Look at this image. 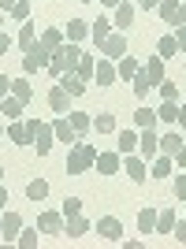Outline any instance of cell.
I'll return each mask as SVG.
<instances>
[{"instance_id":"2","label":"cell","mask_w":186,"mask_h":249,"mask_svg":"<svg viewBox=\"0 0 186 249\" xmlns=\"http://www.w3.org/2000/svg\"><path fill=\"white\" fill-rule=\"evenodd\" d=\"M93 164H97V149L74 142L67 153V175H86V171H93Z\"/></svg>"},{"instance_id":"29","label":"cell","mask_w":186,"mask_h":249,"mask_svg":"<svg viewBox=\"0 0 186 249\" xmlns=\"http://www.w3.org/2000/svg\"><path fill=\"white\" fill-rule=\"evenodd\" d=\"M108 34H112V22H108V19H93V22H90V37H93V45H101Z\"/></svg>"},{"instance_id":"39","label":"cell","mask_w":186,"mask_h":249,"mask_svg":"<svg viewBox=\"0 0 186 249\" xmlns=\"http://www.w3.org/2000/svg\"><path fill=\"white\" fill-rule=\"evenodd\" d=\"M134 126H138V130L156 126V112H153V108H138V112H134Z\"/></svg>"},{"instance_id":"6","label":"cell","mask_w":186,"mask_h":249,"mask_svg":"<svg viewBox=\"0 0 186 249\" xmlns=\"http://www.w3.org/2000/svg\"><path fill=\"white\" fill-rule=\"evenodd\" d=\"M123 171H127V178H130V182H138V186H142L145 178H149V160H142L138 153H127V156H123Z\"/></svg>"},{"instance_id":"14","label":"cell","mask_w":186,"mask_h":249,"mask_svg":"<svg viewBox=\"0 0 186 249\" xmlns=\"http://www.w3.org/2000/svg\"><path fill=\"white\" fill-rule=\"evenodd\" d=\"M52 134H56V142H60V145H74V142H78V134H74V126H71V119H67V115L52 119Z\"/></svg>"},{"instance_id":"18","label":"cell","mask_w":186,"mask_h":249,"mask_svg":"<svg viewBox=\"0 0 186 249\" xmlns=\"http://www.w3.org/2000/svg\"><path fill=\"white\" fill-rule=\"evenodd\" d=\"M63 37H67V41H78V45H82L86 37H90V22H86V19H71L67 26H63Z\"/></svg>"},{"instance_id":"51","label":"cell","mask_w":186,"mask_h":249,"mask_svg":"<svg viewBox=\"0 0 186 249\" xmlns=\"http://www.w3.org/2000/svg\"><path fill=\"white\" fill-rule=\"evenodd\" d=\"M11 49V37H8V34H4V30H0V56H4V52H8Z\"/></svg>"},{"instance_id":"4","label":"cell","mask_w":186,"mask_h":249,"mask_svg":"<svg viewBox=\"0 0 186 249\" xmlns=\"http://www.w3.org/2000/svg\"><path fill=\"white\" fill-rule=\"evenodd\" d=\"M49 60H52V52L37 41V45H30V49H26V56H22V71H26V74L45 71V67H49Z\"/></svg>"},{"instance_id":"17","label":"cell","mask_w":186,"mask_h":249,"mask_svg":"<svg viewBox=\"0 0 186 249\" xmlns=\"http://www.w3.org/2000/svg\"><path fill=\"white\" fill-rule=\"evenodd\" d=\"M63 234L67 238H82V234H90V219L78 212V216H71V219H63Z\"/></svg>"},{"instance_id":"58","label":"cell","mask_w":186,"mask_h":249,"mask_svg":"<svg viewBox=\"0 0 186 249\" xmlns=\"http://www.w3.org/2000/svg\"><path fill=\"white\" fill-rule=\"evenodd\" d=\"M0 182H4V167H0Z\"/></svg>"},{"instance_id":"19","label":"cell","mask_w":186,"mask_h":249,"mask_svg":"<svg viewBox=\"0 0 186 249\" xmlns=\"http://www.w3.org/2000/svg\"><path fill=\"white\" fill-rule=\"evenodd\" d=\"M138 67H142V63H138L134 56H119V60H115V74H119L123 82H130V78H134Z\"/></svg>"},{"instance_id":"52","label":"cell","mask_w":186,"mask_h":249,"mask_svg":"<svg viewBox=\"0 0 186 249\" xmlns=\"http://www.w3.org/2000/svg\"><path fill=\"white\" fill-rule=\"evenodd\" d=\"M156 4H160V0H138V8H145V11H153Z\"/></svg>"},{"instance_id":"56","label":"cell","mask_w":186,"mask_h":249,"mask_svg":"<svg viewBox=\"0 0 186 249\" xmlns=\"http://www.w3.org/2000/svg\"><path fill=\"white\" fill-rule=\"evenodd\" d=\"M101 4H104V8H115V4H119V0H101Z\"/></svg>"},{"instance_id":"44","label":"cell","mask_w":186,"mask_h":249,"mask_svg":"<svg viewBox=\"0 0 186 249\" xmlns=\"http://www.w3.org/2000/svg\"><path fill=\"white\" fill-rule=\"evenodd\" d=\"M60 212H63V219L78 216V212H82V201H78V197H67V201H63V208H60Z\"/></svg>"},{"instance_id":"24","label":"cell","mask_w":186,"mask_h":249,"mask_svg":"<svg viewBox=\"0 0 186 249\" xmlns=\"http://www.w3.org/2000/svg\"><path fill=\"white\" fill-rule=\"evenodd\" d=\"M67 119H71V126H74V134H78V138L93 126V115L90 112H67Z\"/></svg>"},{"instance_id":"9","label":"cell","mask_w":186,"mask_h":249,"mask_svg":"<svg viewBox=\"0 0 186 249\" xmlns=\"http://www.w3.org/2000/svg\"><path fill=\"white\" fill-rule=\"evenodd\" d=\"M97 171H101V175H119V171H123V153H119V149H115V153H97Z\"/></svg>"},{"instance_id":"8","label":"cell","mask_w":186,"mask_h":249,"mask_svg":"<svg viewBox=\"0 0 186 249\" xmlns=\"http://www.w3.org/2000/svg\"><path fill=\"white\" fill-rule=\"evenodd\" d=\"M97 234H101L104 242H123V219L101 216V219H97Z\"/></svg>"},{"instance_id":"22","label":"cell","mask_w":186,"mask_h":249,"mask_svg":"<svg viewBox=\"0 0 186 249\" xmlns=\"http://www.w3.org/2000/svg\"><path fill=\"white\" fill-rule=\"evenodd\" d=\"M130 86H134V93L142 97V101H145V97H149V93H153V89H156V86L149 82V74H145V67H138V74H134V78H130Z\"/></svg>"},{"instance_id":"21","label":"cell","mask_w":186,"mask_h":249,"mask_svg":"<svg viewBox=\"0 0 186 249\" xmlns=\"http://www.w3.org/2000/svg\"><path fill=\"white\" fill-rule=\"evenodd\" d=\"M149 164H153V178H164V175H171V167H175V160H171L167 153H156L153 160H149Z\"/></svg>"},{"instance_id":"55","label":"cell","mask_w":186,"mask_h":249,"mask_svg":"<svg viewBox=\"0 0 186 249\" xmlns=\"http://www.w3.org/2000/svg\"><path fill=\"white\" fill-rule=\"evenodd\" d=\"M15 4H19V0H0V8H4V11H11Z\"/></svg>"},{"instance_id":"34","label":"cell","mask_w":186,"mask_h":249,"mask_svg":"<svg viewBox=\"0 0 186 249\" xmlns=\"http://www.w3.org/2000/svg\"><path fill=\"white\" fill-rule=\"evenodd\" d=\"M138 231H142V234H153L156 231V212L153 208H142V212H138Z\"/></svg>"},{"instance_id":"31","label":"cell","mask_w":186,"mask_h":249,"mask_svg":"<svg viewBox=\"0 0 186 249\" xmlns=\"http://www.w3.org/2000/svg\"><path fill=\"white\" fill-rule=\"evenodd\" d=\"M11 97H19V101H26V104H30V97H34V86L26 82V78H11Z\"/></svg>"},{"instance_id":"3","label":"cell","mask_w":186,"mask_h":249,"mask_svg":"<svg viewBox=\"0 0 186 249\" xmlns=\"http://www.w3.org/2000/svg\"><path fill=\"white\" fill-rule=\"evenodd\" d=\"M26 130H30V145L37 156H49L52 145H56V134H52V123H41V119H26Z\"/></svg>"},{"instance_id":"33","label":"cell","mask_w":186,"mask_h":249,"mask_svg":"<svg viewBox=\"0 0 186 249\" xmlns=\"http://www.w3.org/2000/svg\"><path fill=\"white\" fill-rule=\"evenodd\" d=\"M45 194H49V182H45V178H30V182H26V197L30 201H45Z\"/></svg>"},{"instance_id":"10","label":"cell","mask_w":186,"mask_h":249,"mask_svg":"<svg viewBox=\"0 0 186 249\" xmlns=\"http://www.w3.org/2000/svg\"><path fill=\"white\" fill-rule=\"evenodd\" d=\"M101 52L108 56V60H119V56H127V37H123V30L108 34V37L101 41Z\"/></svg>"},{"instance_id":"54","label":"cell","mask_w":186,"mask_h":249,"mask_svg":"<svg viewBox=\"0 0 186 249\" xmlns=\"http://www.w3.org/2000/svg\"><path fill=\"white\" fill-rule=\"evenodd\" d=\"M4 205H8V190H4V182H0V212H4Z\"/></svg>"},{"instance_id":"35","label":"cell","mask_w":186,"mask_h":249,"mask_svg":"<svg viewBox=\"0 0 186 249\" xmlns=\"http://www.w3.org/2000/svg\"><path fill=\"white\" fill-rule=\"evenodd\" d=\"M74 71L82 74L86 82H93V71H97V56H90V52H82V60H78V67Z\"/></svg>"},{"instance_id":"47","label":"cell","mask_w":186,"mask_h":249,"mask_svg":"<svg viewBox=\"0 0 186 249\" xmlns=\"http://www.w3.org/2000/svg\"><path fill=\"white\" fill-rule=\"evenodd\" d=\"M171 234H175V242H179V246H186V219H179Z\"/></svg>"},{"instance_id":"37","label":"cell","mask_w":186,"mask_h":249,"mask_svg":"<svg viewBox=\"0 0 186 249\" xmlns=\"http://www.w3.org/2000/svg\"><path fill=\"white\" fill-rule=\"evenodd\" d=\"M37 234H41V231L22 227V231H19V238H15V246H19V249H37Z\"/></svg>"},{"instance_id":"57","label":"cell","mask_w":186,"mask_h":249,"mask_svg":"<svg viewBox=\"0 0 186 249\" xmlns=\"http://www.w3.org/2000/svg\"><path fill=\"white\" fill-rule=\"evenodd\" d=\"M0 30H4V8H0Z\"/></svg>"},{"instance_id":"1","label":"cell","mask_w":186,"mask_h":249,"mask_svg":"<svg viewBox=\"0 0 186 249\" xmlns=\"http://www.w3.org/2000/svg\"><path fill=\"white\" fill-rule=\"evenodd\" d=\"M78 60H82V45H78V41H63L60 49H52V60H49L45 71H49L52 78H60L63 71H74Z\"/></svg>"},{"instance_id":"16","label":"cell","mask_w":186,"mask_h":249,"mask_svg":"<svg viewBox=\"0 0 186 249\" xmlns=\"http://www.w3.org/2000/svg\"><path fill=\"white\" fill-rule=\"evenodd\" d=\"M119 74H115V60H97V71H93V82L97 86H112Z\"/></svg>"},{"instance_id":"38","label":"cell","mask_w":186,"mask_h":249,"mask_svg":"<svg viewBox=\"0 0 186 249\" xmlns=\"http://www.w3.org/2000/svg\"><path fill=\"white\" fill-rule=\"evenodd\" d=\"M179 4H183V0H160V4H156V11H160V19H164L167 26H171V19H175Z\"/></svg>"},{"instance_id":"60","label":"cell","mask_w":186,"mask_h":249,"mask_svg":"<svg viewBox=\"0 0 186 249\" xmlns=\"http://www.w3.org/2000/svg\"><path fill=\"white\" fill-rule=\"evenodd\" d=\"M82 4H93V0H82Z\"/></svg>"},{"instance_id":"49","label":"cell","mask_w":186,"mask_h":249,"mask_svg":"<svg viewBox=\"0 0 186 249\" xmlns=\"http://www.w3.org/2000/svg\"><path fill=\"white\" fill-rule=\"evenodd\" d=\"M183 22H186V0H183V4H179V11H175V19H171V26H183Z\"/></svg>"},{"instance_id":"53","label":"cell","mask_w":186,"mask_h":249,"mask_svg":"<svg viewBox=\"0 0 186 249\" xmlns=\"http://www.w3.org/2000/svg\"><path fill=\"white\" fill-rule=\"evenodd\" d=\"M179 126L186 130V104H179Z\"/></svg>"},{"instance_id":"5","label":"cell","mask_w":186,"mask_h":249,"mask_svg":"<svg viewBox=\"0 0 186 249\" xmlns=\"http://www.w3.org/2000/svg\"><path fill=\"white\" fill-rule=\"evenodd\" d=\"M19 231H22V216L19 212H11V208H4L0 212V242L8 246V242L19 238Z\"/></svg>"},{"instance_id":"45","label":"cell","mask_w":186,"mask_h":249,"mask_svg":"<svg viewBox=\"0 0 186 249\" xmlns=\"http://www.w3.org/2000/svg\"><path fill=\"white\" fill-rule=\"evenodd\" d=\"M175 197L186 205V171H179V175H175Z\"/></svg>"},{"instance_id":"25","label":"cell","mask_w":186,"mask_h":249,"mask_svg":"<svg viewBox=\"0 0 186 249\" xmlns=\"http://www.w3.org/2000/svg\"><path fill=\"white\" fill-rule=\"evenodd\" d=\"M8 138L15 142V145H30V130H26V123H19V119H11Z\"/></svg>"},{"instance_id":"26","label":"cell","mask_w":186,"mask_h":249,"mask_svg":"<svg viewBox=\"0 0 186 249\" xmlns=\"http://www.w3.org/2000/svg\"><path fill=\"white\" fill-rule=\"evenodd\" d=\"M37 41H41L45 49L52 52V49H60V45L67 41V37H63V30H56V26H49V30H41V37H37Z\"/></svg>"},{"instance_id":"43","label":"cell","mask_w":186,"mask_h":249,"mask_svg":"<svg viewBox=\"0 0 186 249\" xmlns=\"http://www.w3.org/2000/svg\"><path fill=\"white\" fill-rule=\"evenodd\" d=\"M8 15H11L15 22H26V19H30V0H19V4H15Z\"/></svg>"},{"instance_id":"13","label":"cell","mask_w":186,"mask_h":249,"mask_svg":"<svg viewBox=\"0 0 186 249\" xmlns=\"http://www.w3.org/2000/svg\"><path fill=\"white\" fill-rule=\"evenodd\" d=\"M71 101H74V97L67 93L63 86H52V89H49V108L56 115H67V112H71Z\"/></svg>"},{"instance_id":"12","label":"cell","mask_w":186,"mask_h":249,"mask_svg":"<svg viewBox=\"0 0 186 249\" xmlns=\"http://www.w3.org/2000/svg\"><path fill=\"white\" fill-rule=\"evenodd\" d=\"M115 15H112V26L115 30H127V26H130V22H134V11H138V4H130V0H119V4H115Z\"/></svg>"},{"instance_id":"32","label":"cell","mask_w":186,"mask_h":249,"mask_svg":"<svg viewBox=\"0 0 186 249\" xmlns=\"http://www.w3.org/2000/svg\"><path fill=\"white\" fill-rule=\"evenodd\" d=\"M156 119H164V123H179V101H164L156 108Z\"/></svg>"},{"instance_id":"7","label":"cell","mask_w":186,"mask_h":249,"mask_svg":"<svg viewBox=\"0 0 186 249\" xmlns=\"http://www.w3.org/2000/svg\"><path fill=\"white\" fill-rule=\"evenodd\" d=\"M156 153H160V134H156L153 126L138 130V156H142V160H153Z\"/></svg>"},{"instance_id":"15","label":"cell","mask_w":186,"mask_h":249,"mask_svg":"<svg viewBox=\"0 0 186 249\" xmlns=\"http://www.w3.org/2000/svg\"><path fill=\"white\" fill-rule=\"evenodd\" d=\"M60 86H63V89H67L71 97H82L86 89H90V82H86L78 71H63V74H60Z\"/></svg>"},{"instance_id":"20","label":"cell","mask_w":186,"mask_h":249,"mask_svg":"<svg viewBox=\"0 0 186 249\" xmlns=\"http://www.w3.org/2000/svg\"><path fill=\"white\" fill-rule=\"evenodd\" d=\"M142 67H145V74H149V82H153V86L164 82V60H160V56H149Z\"/></svg>"},{"instance_id":"50","label":"cell","mask_w":186,"mask_h":249,"mask_svg":"<svg viewBox=\"0 0 186 249\" xmlns=\"http://www.w3.org/2000/svg\"><path fill=\"white\" fill-rule=\"evenodd\" d=\"M8 93H11V78H8V74H0V101H4Z\"/></svg>"},{"instance_id":"27","label":"cell","mask_w":186,"mask_h":249,"mask_svg":"<svg viewBox=\"0 0 186 249\" xmlns=\"http://www.w3.org/2000/svg\"><path fill=\"white\" fill-rule=\"evenodd\" d=\"M93 130H97V134H115V115L112 112L93 115Z\"/></svg>"},{"instance_id":"30","label":"cell","mask_w":186,"mask_h":249,"mask_svg":"<svg viewBox=\"0 0 186 249\" xmlns=\"http://www.w3.org/2000/svg\"><path fill=\"white\" fill-rule=\"evenodd\" d=\"M156 56H160V60H171V56H179V45H175V37H171V34H164V37H160V45H156Z\"/></svg>"},{"instance_id":"59","label":"cell","mask_w":186,"mask_h":249,"mask_svg":"<svg viewBox=\"0 0 186 249\" xmlns=\"http://www.w3.org/2000/svg\"><path fill=\"white\" fill-rule=\"evenodd\" d=\"M0 138H4V126H0Z\"/></svg>"},{"instance_id":"40","label":"cell","mask_w":186,"mask_h":249,"mask_svg":"<svg viewBox=\"0 0 186 249\" xmlns=\"http://www.w3.org/2000/svg\"><path fill=\"white\" fill-rule=\"evenodd\" d=\"M179 149H183V138H179V134H164V138H160V153L175 156Z\"/></svg>"},{"instance_id":"36","label":"cell","mask_w":186,"mask_h":249,"mask_svg":"<svg viewBox=\"0 0 186 249\" xmlns=\"http://www.w3.org/2000/svg\"><path fill=\"white\" fill-rule=\"evenodd\" d=\"M19 45H22V52L30 49V45H37V34H34V19H26L19 26Z\"/></svg>"},{"instance_id":"46","label":"cell","mask_w":186,"mask_h":249,"mask_svg":"<svg viewBox=\"0 0 186 249\" xmlns=\"http://www.w3.org/2000/svg\"><path fill=\"white\" fill-rule=\"evenodd\" d=\"M171 37H175L179 52H183V56H186V22H183V26H175V34H171Z\"/></svg>"},{"instance_id":"23","label":"cell","mask_w":186,"mask_h":249,"mask_svg":"<svg viewBox=\"0 0 186 249\" xmlns=\"http://www.w3.org/2000/svg\"><path fill=\"white\" fill-rule=\"evenodd\" d=\"M22 108H26V101H19V97H4V101H0V112H4V115H8V119H19V115H22Z\"/></svg>"},{"instance_id":"11","label":"cell","mask_w":186,"mask_h":249,"mask_svg":"<svg viewBox=\"0 0 186 249\" xmlns=\"http://www.w3.org/2000/svg\"><path fill=\"white\" fill-rule=\"evenodd\" d=\"M37 231H41V234H63V212H56V208L41 212V216H37Z\"/></svg>"},{"instance_id":"28","label":"cell","mask_w":186,"mask_h":249,"mask_svg":"<svg viewBox=\"0 0 186 249\" xmlns=\"http://www.w3.org/2000/svg\"><path fill=\"white\" fill-rule=\"evenodd\" d=\"M175 223H179V216L171 212V208L156 212V231H160V234H171V231H175Z\"/></svg>"},{"instance_id":"42","label":"cell","mask_w":186,"mask_h":249,"mask_svg":"<svg viewBox=\"0 0 186 249\" xmlns=\"http://www.w3.org/2000/svg\"><path fill=\"white\" fill-rule=\"evenodd\" d=\"M156 89H160V97H164V101H179V82H171V78H164Z\"/></svg>"},{"instance_id":"48","label":"cell","mask_w":186,"mask_h":249,"mask_svg":"<svg viewBox=\"0 0 186 249\" xmlns=\"http://www.w3.org/2000/svg\"><path fill=\"white\" fill-rule=\"evenodd\" d=\"M171 160H175V167H179V171H186V142H183V149H179V153L171 156Z\"/></svg>"},{"instance_id":"41","label":"cell","mask_w":186,"mask_h":249,"mask_svg":"<svg viewBox=\"0 0 186 249\" xmlns=\"http://www.w3.org/2000/svg\"><path fill=\"white\" fill-rule=\"evenodd\" d=\"M119 153H138V134L134 130H123V134H119Z\"/></svg>"}]
</instances>
